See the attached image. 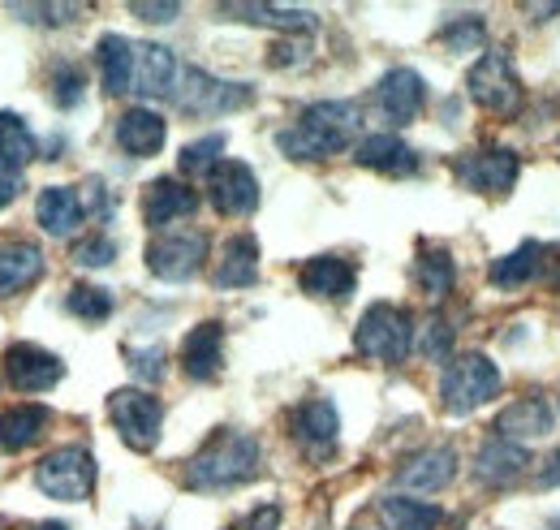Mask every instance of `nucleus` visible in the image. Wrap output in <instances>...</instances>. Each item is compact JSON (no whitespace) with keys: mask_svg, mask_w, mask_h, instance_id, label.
<instances>
[{"mask_svg":"<svg viewBox=\"0 0 560 530\" xmlns=\"http://www.w3.org/2000/svg\"><path fill=\"white\" fill-rule=\"evenodd\" d=\"M358 130H362V108L353 100H324V104H311L289 130H280L277 147L289 160L311 164L346 151Z\"/></svg>","mask_w":560,"mask_h":530,"instance_id":"1","label":"nucleus"},{"mask_svg":"<svg viewBox=\"0 0 560 530\" xmlns=\"http://www.w3.org/2000/svg\"><path fill=\"white\" fill-rule=\"evenodd\" d=\"M259 470V440L246 431H215L208 445L186 462V487L195 492H229L250 483Z\"/></svg>","mask_w":560,"mask_h":530,"instance_id":"2","label":"nucleus"},{"mask_svg":"<svg viewBox=\"0 0 560 530\" xmlns=\"http://www.w3.org/2000/svg\"><path fill=\"white\" fill-rule=\"evenodd\" d=\"M500 393V371L488 354L470 349V354H457L444 376H440V401L448 405V414H475L479 405H488Z\"/></svg>","mask_w":560,"mask_h":530,"instance_id":"3","label":"nucleus"},{"mask_svg":"<svg viewBox=\"0 0 560 530\" xmlns=\"http://www.w3.org/2000/svg\"><path fill=\"white\" fill-rule=\"evenodd\" d=\"M466 91H470V100L479 104V108H488L491 117H517L522 113V78H517V69L509 61V53H483L470 73H466Z\"/></svg>","mask_w":560,"mask_h":530,"instance_id":"4","label":"nucleus"},{"mask_svg":"<svg viewBox=\"0 0 560 530\" xmlns=\"http://www.w3.org/2000/svg\"><path fill=\"white\" fill-rule=\"evenodd\" d=\"M353 345H358L362 358H375V362L397 367V362L410 354V345H415V324H410L406 311H397V307H388V302H375V307L358 320Z\"/></svg>","mask_w":560,"mask_h":530,"instance_id":"5","label":"nucleus"},{"mask_svg":"<svg viewBox=\"0 0 560 530\" xmlns=\"http://www.w3.org/2000/svg\"><path fill=\"white\" fill-rule=\"evenodd\" d=\"M182 113L190 117H224V113H237L255 100V87L246 82H224V78H211L203 69H182L177 78V95Z\"/></svg>","mask_w":560,"mask_h":530,"instance_id":"6","label":"nucleus"},{"mask_svg":"<svg viewBox=\"0 0 560 530\" xmlns=\"http://www.w3.org/2000/svg\"><path fill=\"white\" fill-rule=\"evenodd\" d=\"M108 418L135 453H151L160 440V427H164V405L142 389H117L108 398Z\"/></svg>","mask_w":560,"mask_h":530,"instance_id":"7","label":"nucleus"},{"mask_svg":"<svg viewBox=\"0 0 560 530\" xmlns=\"http://www.w3.org/2000/svg\"><path fill=\"white\" fill-rule=\"evenodd\" d=\"M517 173H522L517 151H513V147H500V142L475 147V151H466V155L457 160V177H462V186L475 191V195H488V199L509 195L513 182H517Z\"/></svg>","mask_w":560,"mask_h":530,"instance_id":"8","label":"nucleus"},{"mask_svg":"<svg viewBox=\"0 0 560 530\" xmlns=\"http://www.w3.org/2000/svg\"><path fill=\"white\" fill-rule=\"evenodd\" d=\"M35 483L39 492H48L52 500H86L95 492V458L86 449H52L48 458L35 465Z\"/></svg>","mask_w":560,"mask_h":530,"instance_id":"9","label":"nucleus"},{"mask_svg":"<svg viewBox=\"0 0 560 530\" xmlns=\"http://www.w3.org/2000/svg\"><path fill=\"white\" fill-rule=\"evenodd\" d=\"M208 233L203 229H182V233H160L151 246H147V267L151 276L168 280V285H182L190 280L203 260H208Z\"/></svg>","mask_w":560,"mask_h":530,"instance_id":"10","label":"nucleus"},{"mask_svg":"<svg viewBox=\"0 0 560 530\" xmlns=\"http://www.w3.org/2000/svg\"><path fill=\"white\" fill-rule=\"evenodd\" d=\"M4 376H9V384H13L18 393H48V389L61 384L66 362H61L57 354L31 345V341H13V345L4 349Z\"/></svg>","mask_w":560,"mask_h":530,"instance_id":"11","label":"nucleus"},{"mask_svg":"<svg viewBox=\"0 0 560 530\" xmlns=\"http://www.w3.org/2000/svg\"><path fill=\"white\" fill-rule=\"evenodd\" d=\"M422 104H427V82L419 78V69L410 66L388 69L375 87V108L384 113L388 126H410L422 113Z\"/></svg>","mask_w":560,"mask_h":530,"instance_id":"12","label":"nucleus"},{"mask_svg":"<svg viewBox=\"0 0 560 530\" xmlns=\"http://www.w3.org/2000/svg\"><path fill=\"white\" fill-rule=\"evenodd\" d=\"M293 440L311 462H324L337 453V436H341V418L332 410V401H306L293 410Z\"/></svg>","mask_w":560,"mask_h":530,"instance_id":"13","label":"nucleus"},{"mask_svg":"<svg viewBox=\"0 0 560 530\" xmlns=\"http://www.w3.org/2000/svg\"><path fill=\"white\" fill-rule=\"evenodd\" d=\"M208 191L220 216H250L259 207V182L242 160H220L211 169Z\"/></svg>","mask_w":560,"mask_h":530,"instance_id":"14","label":"nucleus"},{"mask_svg":"<svg viewBox=\"0 0 560 530\" xmlns=\"http://www.w3.org/2000/svg\"><path fill=\"white\" fill-rule=\"evenodd\" d=\"M453 474H457V453H453L448 445H440V449H422L410 462H401L393 479H397L401 492H422V496H431V492H444V487L453 483Z\"/></svg>","mask_w":560,"mask_h":530,"instance_id":"15","label":"nucleus"},{"mask_svg":"<svg viewBox=\"0 0 560 530\" xmlns=\"http://www.w3.org/2000/svg\"><path fill=\"white\" fill-rule=\"evenodd\" d=\"M182 66L164 44H139L135 48V91L142 100H168L177 95Z\"/></svg>","mask_w":560,"mask_h":530,"instance_id":"16","label":"nucleus"},{"mask_svg":"<svg viewBox=\"0 0 560 530\" xmlns=\"http://www.w3.org/2000/svg\"><path fill=\"white\" fill-rule=\"evenodd\" d=\"M495 431L509 440V445H530V440H539V436H548L552 431V405L544 398H522L513 401V405H504L500 414H495Z\"/></svg>","mask_w":560,"mask_h":530,"instance_id":"17","label":"nucleus"},{"mask_svg":"<svg viewBox=\"0 0 560 530\" xmlns=\"http://www.w3.org/2000/svg\"><path fill=\"white\" fill-rule=\"evenodd\" d=\"M220 354H224V329L215 320L195 324V329L186 332V341H182V367L199 384H208V380L220 376Z\"/></svg>","mask_w":560,"mask_h":530,"instance_id":"18","label":"nucleus"},{"mask_svg":"<svg viewBox=\"0 0 560 530\" xmlns=\"http://www.w3.org/2000/svg\"><path fill=\"white\" fill-rule=\"evenodd\" d=\"M195 207H199V195L177 177H160V182H151L142 191V216H147L151 229H164V224L190 216Z\"/></svg>","mask_w":560,"mask_h":530,"instance_id":"19","label":"nucleus"},{"mask_svg":"<svg viewBox=\"0 0 560 530\" xmlns=\"http://www.w3.org/2000/svg\"><path fill=\"white\" fill-rule=\"evenodd\" d=\"M358 164L362 169H375V173H388V177H410L419 169V155L401 142V134H366L358 142Z\"/></svg>","mask_w":560,"mask_h":530,"instance_id":"20","label":"nucleus"},{"mask_svg":"<svg viewBox=\"0 0 560 530\" xmlns=\"http://www.w3.org/2000/svg\"><path fill=\"white\" fill-rule=\"evenodd\" d=\"M215 289H246L259 280V242L255 233H233L220 251V267L211 272Z\"/></svg>","mask_w":560,"mask_h":530,"instance_id":"21","label":"nucleus"},{"mask_svg":"<svg viewBox=\"0 0 560 530\" xmlns=\"http://www.w3.org/2000/svg\"><path fill=\"white\" fill-rule=\"evenodd\" d=\"M530 465V453L522 445H509V440H488L475 458V479L483 487H509L517 483V474Z\"/></svg>","mask_w":560,"mask_h":530,"instance_id":"22","label":"nucleus"},{"mask_svg":"<svg viewBox=\"0 0 560 530\" xmlns=\"http://www.w3.org/2000/svg\"><path fill=\"white\" fill-rule=\"evenodd\" d=\"M164 138H168V126H164V117L160 113H151V108H130V113H121V122H117V147L126 151V155H155L160 147H164Z\"/></svg>","mask_w":560,"mask_h":530,"instance_id":"23","label":"nucleus"},{"mask_svg":"<svg viewBox=\"0 0 560 530\" xmlns=\"http://www.w3.org/2000/svg\"><path fill=\"white\" fill-rule=\"evenodd\" d=\"M95 61H100V87H104V95H126L135 87V44L130 39L104 35L100 48H95Z\"/></svg>","mask_w":560,"mask_h":530,"instance_id":"24","label":"nucleus"},{"mask_svg":"<svg viewBox=\"0 0 560 530\" xmlns=\"http://www.w3.org/2000/svg\"><path fill=\"white\" fill-rule=\"evenodd\" d=\"M44 276V251L35 242H0V293H22Z\"/></svg>","mask_w":560,"mask_h":530,"instance_id":"25","label":"nucleus"},{"mask_svg":"<svg viewBox=\"0 0 560 530\" xmlns=\"http://www.w3.org/2000/svg\"><path fill=\"white\" fill-rule=\"evenodd\" d=\"M82 199H78V191H70V186H48L44 195H39V203H35V220L52 233V238H70L73 229L82 224Z\"/></svg>","mask_w":560,"mask_h":530,"instance_id":"26","label":"nucleus"},{"mask_svg":"<svg viewBox=\"0 0 560 530\" xmlns=\"http://www.w3.org/2000/svg\"><path fill=\"white\" fill-rule=\"evenodd\" d=\"M415 280H419L422 298H431V302H444V298L453 293V285H457V267H453V255H448L444 246H431V242H422L419 260H415Z\"/></svg>","mask_w":560,"mask_h":530,"instance_id":"27","label":"nucleus"},{"mask_svg":"<svg viewBox=\"0 0 560 530\" xmlns=\"http://www.w3.org/2000/svg\"><path fill=\"white\" fill-rule=\"evenodd\" d=\"M302 289L311 298H346L353 293V267L337 255H319L302 267Z\"/></svg>","mask_w":560,"mask_h":530,"instance_id":"28","label":"nucleus"},{"mask_svg":"<svg viewBox=\"0 0 560 530\" xmlns=\"http://www.w3.org/2000/svg\"><path fill=\"white\" fill-rule=\"evenodd\" d=\"M229 18H246V22H264L272 31H284V35H311L319 22L315 13L306 9H284V4H224Z\"/></svg>","mask_w":560,"mask_h":530,"instance_id":"29","label":"nucleus"},{"mask_svg":"<svg viewBox=\"0 0 560 530\" xmlns=\"http://www.w3.org/2000/svg\"><path fill=\"white\" fill-rule=\"evenodd\" d=\"M544 272V246L539 242H522L513 255H504V260H495L488 272V280L495 289H522L526 280H535Z\"/></svg>","mask_w":560,"mask_h":530,"instance_id":"30","label":"nucleus"},{"mask_svg":"<svg viewBox=\"0 0 560 530\" xmlns=\"http://www.w3.org/2000/svg\"><path fill=\"white\" fill-rule=\"evenodd\" d=\"M380 518H384L388 530H435L444 514L435 505L410 500V496H384L380 500Z\"/></svg>","mask_w":560,"mask_h":530,"instance_id":"31","label":"nucleus"},{"mask_svg":"<svg viewBox=\"0 0 560 530\" xmlns=\"http://www.w3.org/2000/svg\"><path fill=\"white\" fill-rule=\"evenodd\" d=\"M48 423V410L44 405H13L0 414V449H26L31 440H39Z\"/></svg>","mask_w":560,"mask_h":530,"instance_id":"32","label":"nucleus"},{"mask_svg":"<svg viewBox=\"0 0 560 530\" xmlns=\"http://www.w3.org/2000/svg\"><path fill=\"white\" fill-rule=\"evenodd\" d=\"M35 138L26 130V122L22 117H13V113H0V160H9V164H31L35 160Z\"/></svg>","mask_w":560,"mask_h":530,"instance_id":"33","label":"nucleus"},{"mask_svg":"<svg viewBox=\"0 0 560 530\" xmlns=\"http://www.w3.org/2000/svg\"><path fill=\"white\" fill-rule=\"evenodd\" d=\"M66 307H70V315L78 320H86V324H104L108 315H113V293L108 289H100V285H73L70 298H66Z\"/></svg>","mask_w":560,"mask_h":530,"instance_id":"34","label":"nucleus"},{"mask_svg":"<svg viewBox=\"0 0 560 530\" xmlns=\"http://www.w3.org/2000/svg\"><path fill=\"white\" fill-rule=\"evenodd\" d=\"M48 87H52L57 108H78L82 95H86V73H82V66H73V61H57V66L48 69Z\"/></svg>","mask_w":560,"mask_h":530,"instance_id":"35","label":"nucleus"},{"mask_svg":"<svg viewBox=\"0 0 560 530\" xmlns=\"http://www.w3.org/2000/svg\"><path fill=\"white\" fill-rule=\"evenodd\" d=\"M220 151H224V134H203L195 142L182 147V173H211L220 164Z\"/></svg>","mask_w":560,"mask_h":530,"instance_id":"36","label":"nucleus"},{"mask_svg":"<svg viewBox=\"0 0 560 530\" xmlns=\"http://www.w3.org/2000/svg\"><path fill=\"white\" fill-rule=\"evenodd\" d=\"M113 260H117V242L104 238V233H91L86 242L73 246V264L78 267H108Z\"/></svg>","mask_w":560,"mask_h":530,"instance_id":"37","label":"nucleus"},{"mask_svg":"<svg viewBox=\"0 0 560 530\" xmlns=\"http://www.w3.org/2000/svg\"><path fill=\"white\" fill-rule=\"evenodd\" d=\"M440 39L453 48V53H470V48H483V22L479 18H462V22H448L440 31Z\"/></svg>","mask_w":560,"mask_h":530,"instance_id":"38","label":"nucleus"},{"mask_svg":"<svg viewBox=\"0 0 560 530\" xmlns=\"http://www.w3.org/2000/svg\"><path fill=\"white\" fill-rule=\"evenodd\" d=\"M419 349L427 358H444L448 349H453V329H448V320H440V315H431L419 332Z\"/></svg>","mask_w":560,"mask_h":530,"instance_id":"39","label":"nucleus"},{"mask_svg":"<svg viewBox=\"0 0 560 530\" xmlns=\"http://www.w3.org/2000/svg\"><path fill=\"white\" fill-rule=\"evenodd\" d=\"M78 199H82V211H86V216H100V220H104V216H113V199H108V186H104L100 177H91V182H86V186L78 191Z\"/></svg>","mask_w":560,"mask_h":530,"instance_id":"40","label":"nucleus"},{"mask_svg":"<svg viewBox=\"0 0 560 530\" xmlns=\"http://www.w3.org/2000/svg\"><path fill=\"white\" fill-rule=\"evenodd\" d=\"M126 358H130V367L139 371L142 380H160L164 376V349L155 345V349H126Z\"/></svg>","mask_w":560,"mask_h":530,"instance_id":"41","label":"nucleus"},{"mask_svg":"<svg viewBox=\"0 0 560 530\" xmlns=\"http://www.w3.org/2000/svg\"><path fill=\"white\" fill-rule=\"evenodd\" d=\"M18 195H22V169L9 164V160H0V211L18 199Z\"/></svg>","mask_w":560,"mask_h":530,"instance_id":"42","label":"nucleus"},{"mask_svg":"<svg viewBox=\"0 0 560 530\" xmlns=\"http://www.w3.org/2000/svg\"><path fill=\"white\" fill-rule=\"evenodd\" d=\"M18 13H22V18H44V22H70L82 9H78V4H48V9H44V4H39V9L26 4V9H18Z\"/></svg>","mask_w":560,"mask_h":530,"instance_id":"43","label":"nucleus"},{"mask_svg":"<svg viewBox=\"0 0 560 530\" xmlns=\"http://www.w3.org/2000/svg\"><path fill=\"white\" fill-rule=\"evenodd\" d=\"M130 13L142 18V22H173L182 13V4H173V0H164V4H130Z\"/></svg>","mask_w":560,"mask_h":530,"instance_id":"44","label":"nucleus"},{"mask_svg":"<svg viewBox=\"0 0 560 530\" xmlns=\"http://www.w3.org/2000/svg\"><path fill=\"white\" fill-rule=\"evenodd\" d=\"M539 276H548V285L560 293V242L557 246H544V272Z\"/></svg>","mask_w":560,"mask_h":530,"instance_id":"45","label":"nucleus"},{"mask_svg":"<svg viewBox=\"0 0 560 530\" xmlns=\"http://www.w3.org/2000/svg\"><path fill=\"white\" fill-rule=\"evenodd\" d=\"M277 522H280V509H277V505H264L259 514H250L246 530H277Z\"/></svg>","mask_w":560,"mask_h":530,"instance_id":"46","label":"nucleus"},{"mask_svg":"<svg viewBox=\"0 0 560 530\" xmlns=\"http://www.w3.org/2000/svg\"><path fill=\"white\" fill-rule=\"evenodd\" d=\"M539 487H560V449L544 462V474H539Z\"/></svg>","mask_w":560,"mask_h":530,"instance_id":"47","label":"nucleus"},{"mask_svg":"<svg viewBox=\"0 0 560 530\" xmlns=\"http://www.w3.org/2000/svg\"><path fill=\"white\" fill-rule=\"evenodd\" d=\"M526 13H535V18H552V13H560V4H526Z\"/></svg>","mask_w":560,"mask_h":530,"instance_id":"48","label":"nucleus"},{"mask_svg":"<svg viewBox=\"0 0 560 530\" xmlns=\"http://www.w3.org/2000/svg\"><path fill=\"white\" fill-rule=\"evenodd\" d=\"M35 530H66V522H44V527H35Z\"/></svg>","mask_w":560,"mask_h":530,"instance_id":"49","label":"nucleus"},{"mask_svg":"<svg viewBox=\"0 0 560 530\" xmlns=\"http://www.w3.org/2000/svg\"><path fill=\"white\" fill-rule=\"evenodd\" d=\"M548 530H560V518H552V522H548Z\"/></svg>","mask_w":560,"mask_h":530,"instance_id":"50","label":"nucleus"}]
</instances>
